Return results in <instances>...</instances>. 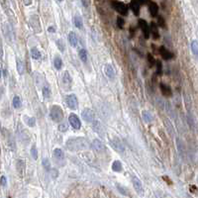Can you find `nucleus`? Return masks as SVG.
I'll list each match as a JSON object with an SVG mask.
<instances>
[{"label":"nucleus","instance_id":"1","mask_svg":"<svg viewBox=\"0 0 198 198\" xmlns=\"http://www.w3.org/2000/svg\"><path fill=\"white\" fill-rule=\"evenodd\" d=\"M66 146L71 152H79L87 149L88 142L85 138H71L66 141Z\"/></svg>","mask_w":198,"mask_h":198},{"label":"nucleus","instance_id":"19","mask_svg":"<svg viewBox=\"0 0 198 198\" xmlns=\"http://www.w3.org/2000/svg\"><path fill=\"white\" fill-rule=\"evenodd\" d=\"M92 124V127H93V130H94L95 132L97 133V134L99 135L100 137H104V132H103V129H102L101 125H100V123L98 121L94 120L93 122L91 123Z\"/></svg>","mask_w":198,"mask_h":198},{"label":"nucleus","instance_id":"38","mask_svg":"<svg viewBox=\"0 0 198 198\" xmlns=\"http://www.w3.org/2000/svg\"><path fill=\"white\" fill-rule=\"evenodd\" d=\"M116 187H117V189L119 190V192L122 193L123 195H125V196H128V195H129V192H128L129 190H128L126 187H124V186L119 184V183H116Z\"/></svg>","mask_w":198,"mask_h":198},{"label":"nucleus","instance_id":"7","mask_svg":"<svg viewBox=\"0 0 198 198\" xmlns=\"http://www.w3.org/2000/svg\"><path fill=\"white\" fill-rule=\"evenodd\" d=\"M81 116H82V119L87 123H92L93 121L95 120V116H94V112L89 108H85L82 110V113H81Z\"/></svg>","mask_w":198,"mask_h":198},{"label":"nucleus","instance_id":"13","mask_svg":"<svg viewBox=\"0 0 198 198\" xmlns=\"http://www.w3.org/2000/svg\"><path fill=\"white\" fill-rule=\"evenodd\" d=\"M158 52H160V55L162 57V59L165 60H169L173 58V53H172L169 50H167V49L164 46L160 47Z\"/></svg>","mask_w":198,"mask_h":198},{"label":"nucleus","instance_id":"16","mask_svg":"<svg viewBox=\"0 0 198 198\" xmlns=\"http://www.w3.org/2000/svg\"><path fill=\"white\" fill-rule=\"evenodd\" d=\"M176 147H177V151H178V153H179V156H180V158H185V157H186V150H185L184 144H183V142L181 141L178 137L176 138Z\"/></svg>","mask_w":198,"mask_h":198},{"label":"nucleus","instance_id":"20","mask_svg":"<svg viewBox=\"0 0 198 198\" xmlns=\"http://www.w3.org/2000/svg\"><path fill=\"white\" fill-rule=\"evenodd\" d=\"M160 91H162L164 96H171L172 91L169 85L164 84V83H160Z\"/></svg>","mask_w":198,"mask_h":198},{"label":"nucleus","instance_id":"52","mask_svg":"<svg viewBox=\"0 0 198 198\" xmlns=\"http://www.w3.org/2000/svg\"><path fill=\"white\" fill-rule=\"evenodd\" d=\"M82 1V4L84 5L85 7H87L88 6V3H87V0H81Z\"/></svg>","mask_w":198,"mask_h":198},{"label":"nucleus","instance_id":"36","mask_svg":"<svg viewBox=\"0 0 198 198\" xmlns=\"http://www.w3.org/2000/svg\"><path fill=\"white\" fill-rule=\"evenodd\" d=\"M12 104H13V107L15 109H19L21 105H22V102H21V98L19 96H14V98H13V101H12Z\"/></svg>","mask_w":198,"mask_h":198},{"label":"nucleus","instance_id":"22","mask_svg":"<svg viewBox=\"0 0 198 198\" xmlns=\"http://www.w3.org/2000/svg\"><path fill=\"white\" fill-rule=\"evenodd\" d=\"M149 11H150V14L153 16V17H156L158 13V6L157 3L155 2H151L149 4Z\"/></svg>","mask_w":198,"mask_h":198},{"label":"nucleus","instance_id":"55","mask_svg":"<svg viewBox=\"0 0 198 198\" xmlns=\"http://www.w3.org/2000/svg\"><path fill=\"white\" fill-rule=\"evenodd\" d=\"M58 1H60V2H62V0H58Z\"/></svg>","mask_w":198,"mask_h":198},{"label":"nucleus","instance_id":"44","mask_svg":"<svg viewBox=\"0 0 198 198\" xmlns=\"http://www.w3.org/2000/svg\"><path fill=\"white\" fill-rule=\"evenodd\" d=\"M157 73H158V74H160V75L162 73V64L160 62H157Z\"/></svg>","mask_w":198,"mask_h":198},{"label":"nucleus","instance_id":"37","mask_svg":"<svg viewBox=\"0 0 198 198\" xmlns=\"http://www.w3.org/2000/svg\"><path fill=\"white\" fill-rule=\"evenodd\" d=\"M78 55H79V59L82 60L83 62H87V52H86V50H84V49H81V50H79Z\"/></svg>","mask_w":198,"mask_h":198},{"label":"nucleus","instance_id":"21","mask_svg":"<svg viewBox=\"0 0 198 198\" xmlns=\"http://www.w3.org/2000/svg\"><path fill=\"white\" fill-rule=\"evenodd\" d=\"M164 106H165V110H166L167 115H169V117L172 118V119H176L175 115H174V113H175V112H174V109H173V107L171 106V102H165Z\"/></svg>","mask_w":198,"mask_h":198},{"label":"nucleus","instance_id":"14","mask_svg":"<svg viewBox=\"0 0 198 198\" xmlns=\"http://www.w3.org/2000/svg\"><path fill=\"white\" fill-rule=\"evenodd\" d=\"M62 83H64V85L66 87V90L71 89V84H73V78H71V74L69 73V71H64V74H62Z\"/></svg>","mask_w":198,"mask_h":198},{"label":"nucleus","instance_id":"45","mask_svg":"<svg viewBox=\"0 0 198 198\" xmlns=\"http://www.w3.org/2000/svg\"><path fill=\"white\" fill-rule=\"evenodd\" d=\"M0 185L3 186V187H5L7 185V178L5 175H2L1 178H0Z\"/></svg>","mask_w":198,"mask_h":198},{"label":"nucleus","instance_id":"12","mask_svg":"<svg viewBox=\"0 0 198 198\" xmlns=\"http://www.w3.org/2000/svg\"><path fill=\"white\" fill-rule=\"evenodd\" d=\"M104 71H105V74L107 77L109 79H111V80H113V79L116 77V71H115V69H114L112 64H106L105 66H104Z\"/></svg>","mask_w":198,"mask_h":198},{"label":"nucleus","instance_id":"50","mask_svg":"<svg viewBox=\"0 0 198 198\" xmlns=\"http://www.w3.org/2000/svg\"><path fill=\"white\" fill-rule=\"evenodd\" d=\"M4 94V88L3 86H0V100L2 98V95Z\"/></svg>","mask_w":198,"mask_h":198},{"label":"nucleus","instance_id":"28","mask_svg":"<svg viewBox=\"0 0 198 198\" xmlns=\"http://www.w3.org/2000/svg\"><path fill=\"white\" fill-rule=\"evenodd\" d=\"M184 104H185V108L187 109V111L190 112V110H191V108H192V99L188 94H184Z\"/></svg>","mask_w":198,"mask_h":198},{"label":"nucleus","instance_id":"27","mask_svg":"<svg viewBox=\"0 0 198 198\" xmlns=\"http://www.w3.org/2000/svg\"><path fill=\"white\" fill-rule=\"evenodd\" d=\"M30 53H31V57H32V59H33V60H40L42 58L41 52H40L38 49L36 48V47H34V48L31 49Z\"/></svg>","mask_w":198,"mask_h":198},{"label":"nucleus","instance_id":"47","mask_svg":"<svg viewBox=\"0 0 198 198\" xmlns=\"http://www.w3.org/2000/svg\"><path fill=\"white\" fill-rule=\"evenodd\" d=\"M148 60H149V62H150L151 64V66H155V64H156V60L153 59V57L152 55H151V53H149L148 55Z\"/></svg>","mask_w":198,"mask_h":198},{"label":"nucleus","instance_id":"48","mask_svg":"<svg viewBox=\"0 0 198 198\" xmlns=\"http://www.w3.org/2000/svg\"><path fill=\"white\" fill-rule=\"evenodd\" d=\"M117 24H118V26L120 27V28H123V26H124V24H125L124 19H123V18H121V17H118V19H117Z\"/></svg>","mask_w":198,"mask_h":198},{"label":"nucleus","instance_id":"26","mask_svg":"<svg viewBox=\"0 0 198 198\" xmlns=\"http://www.w3.org/2000/svg\"><path fill=\"white\" fill-rule=\"evenodd\" d=\"M16 67H17V71L20 75H23L25 73V66L23 64V62L20 59L16 60Z\"/></svg>","mask_w":198,"mask_h":198},{"label":"nucleus","instance_id":"11","mask_svg":"<svg viewBox=\"0 0 198 198\" xmlns=\"http://www.w3.org/2000/svg\"><path fill=\"white\" fill-rule=\"evenodd\" d=\"M139 26H140V28H141V30H142V32H143L145 38L148 39L151 34H150V27H149L147 21L143 20V19H140L139 20Z\"/></svg>","mask_w":198,"mask_h":198},{"label":"nucleus","instance_id":"40","mask_svg":"<svg viewBox=\"0 0 198 198\" xmlns=\"http://www.w3.org/2000/svg\"><path fill=\"white\" fill-rule=\"evenodd\" d=\"M191 52L194 53L195 57H197L198 55V46H197V41L194 40V41L191 43Z\"/></svg>","mask_w":198,"mask_h":198},{"label":"nucleus","instance_id":"53","mask_svg":"<svg viewBox=\"0 0 198 198\" xmlns=\"http://www.w3.org/2000/svg\"><path fill=\"white\" fill-rule=\"evenodd\" d=\"M24 3H25V5H30V4H31V1H30V0H24Z\"/></svg>","mask_w":198,"mask_h":198},{"label":"nucleus","instance_id":"31","mask_svg":"<svg viewBox=\"0 0 198 198\" xmlns=\"http://www.w3.org/2000/svg\"><path fill=\"white\" fill-rule=\"evenodd\" d=\"M42 92H43V95L45 98H50L51 96H52V90H51L50 88V85L46 84L45 86H43V88H42Z\"/></svg>","mask_w":198,"mask_h":198},{"label":"nucleus","instance_id":"18","mask_svg":"<svg viewBox=\"0 0 198 198\" xmlns=\"http://www.w3.org/2000/svg\"><path fill=\"white\" fill-rule=\"evenodd\" d=\"M164 125H165V127H166L167 133L169 134V136H171V138H174V136H175V130H174L173 125L171 124V122L169 120V119H164Z\"/></svg>","mask_w":198,"mask_h":198},{"label":"nucleus","instance_id":"54","mask_svg":"<svg viewBox=\"0 0 198 198\" xmlns=\"http://www.w3.org/2000/svg\"><path fill=\"white\" fill-rule=\"evenodd\" d=\"M1 77H2V69H0V79H1Z\"/></svg>","mask_w":198,"mask_h":198},{"label":"nucleus","instance_id":"41","mask_svg":"<svg viewBox=\"0 0 198 198\" xmlns=\"http://www.w3.org/2000/svg\"><path fill=\"white\" fill-rule=\"evenodd\" d=\"M55 44H57L58 48H59V50L60 52H64V50H66V45H64V43L62 42V40H58L57 42H55Z\"/></svg>","mask_w":198,"mask_h":198},{"label":"nucleus","instance_id":"17","mask_svg":"<svg viewBox=\"0 0 198 198\" xmlns=\"http://www.w3.org/2000/svg\"><path fill=\"white\" fill-rule=\"evenodd\" d=\"M186 121H187V124L189 126L190 129H192L193 131H196V128H197L196 121H195V118L193 117V115L190 112H188L187 115H186Z\"/></svg>","mask_w":198,"mask_h":198},{"label":"nucleus","instance_id":"25","mask_svg":"<svg viewBox=\"0 0 198 198\" xmlns=\"http://www.w3.org/2000/svg\"><path fill=\"white\" fill-rule=\"evenodd\" d=\"M150 27V34H152L153 38V39H158L160 38V34H158V26L155 24V23H152L151 24Z\"/></svg>","mask_w":198,"mask_h":198},{"label":"nucleus","instance_id":"43","mask_svg":"<svg viewBox=\"0 0 198 198\" xmlns=\"http://www.w3.org/2000/svg\"><path fill=\"white\" fill-rule=\"evenodd\" d=\"M158 26H160L162 28H164V25H165V22H164V19L162 17V16H158Z\"/></svg>","mask_w":198,"mask_h":198},{"label":"nucleus","instance_id":"49","mask_svg":"<svg viewBox=\"0 0 198 198\" xmlns=\"http://www.w3.org/2000/svg\"><path fill=\"white\" fill-rule=\"evenodd\" d=\"M50 171L53 173V177H58V175H59V172H58L57 169H50Z\"/></svg>","mask_w":198,"mask_h":198},{"label":"nucleus","instance_id":"10","mask_svg":"<svg viewBox=\"0 0 198 198\" xmlns=\"http://www.w3.org/2000/svg\"><path fill=\"white\" fill-rule=\"evenodd\" d=\"M92 148H93V150L95 151V152H97V153H104L105 152V146H104V144L102 143L101 141H100L99 139H95V140H93V142H92Z\"/></svg>","mask_w":198,"mask_h":198},{"label":"nucleus","instance_id":"9","mask_svg":"<svg viewBox=\"0 0 198 198\" xmlns=\"http://www.w3.org/2000/svg\"><path fill=\"white\" fill-rule=\"evenodd\" d=\"M2 31H3L4 37H5V39L8 41V43L9 42L12 43L13 42V32H12V30H11V28L9 26L8 23H4L3 26H2Z\"/></svg>","mask_w":198,"mask_h":198},{"label":"nucleus","instance_id":"2","mask_svg":"<svg viewBox=\"0 0 198 198\" xmlns=\"http://www.w3.org/2000/svg\"><path fill=\"white\" fill-rule=\"evenodd\" d=\"M50 116L55 122H62L64 120V111H62V107L59 105H53L50 110Z\"/></svg>","mask_w":198,"mask_h":198},{"label":"nucleus","instance_id":"15","mask_svg":"<svg viewBox=\"0 0 198 198\" xmlns=\"http://www.w3.org/2000/svg\"><path fill=\"white\" fill-rule=\"evenodd\" d=\"M132 183L134 185V188L136 189V191L139 193V194H142L144 191L143 189V184H142V181L137 177L136 175H132Z\"/></svg>","mask_w":198,"mask_h":198},{"label":"nucleus","instance_id":"35","mask_svg":"<svg viewBox=\"0 0 198 198\" xmlns=\"http://www.w3.org/2000/svg\"><path fill=\"white\" fill-rule=\"evenodd\" d=\"M7 143H8V146L10 147L11 149H15V141H14V139L12 138V135H11L10 132H7Z\"/></svg>","mask_w":198,"mask_h":198},{"label":"nucleus","instance_id":"4","mask_svg":"<svg viewBox=\"0 0 198 198\" xmlns=\"http://www.w3.org/2000/svg\"><path fill=\"white\" fill-rule=\"evenodd\" d=\"M109 144H110V146L112 147V148L117 153H123L125 152V147H124V145H123L122 142L120 141V139L117 138V137H114V138L110 139V141H109Z\"/></svg>","mask_w":198,"mask_h":198},{"label":"nucleus","instance_id":"42","mask_svg":"<svg viewBox=\"0 0 198 198\" xmlns=\"http://www.w3.org/2000/svg\"><path fill=\"white\" fill-rule=\"evenodd\" d=\"M43 166L45 167V169H46L47 171H50V169H51V164H50V162H49L48 158H44V160H43Z\"/></svg>","mask_w":198,"mask_h":198},{"label":"nucleus","instance_id":"29","mask_svg":"<svg viewBox=\"0 0 198 198\" xmlns=\"http://www.w3.org/2000/svg\"><path fill=\"white\" fill-rule=\"evenodd\" d=\"M23 120L25 121V123L29 126V127H34L35 125H36V119L34 117H30V116H23Z\"/></svg>","mask_w":198,"mask_h":198},{"label":"nucleus","instance_id":"34","mask_svg":"<svg viewBox=\"0 0 198 198\" xmlns=\"http://www.w3.org/2000/svg\"><path fill=\"white\" fill-rule=\"evenodd\" d=\"M142 116H143V119L146 123H151L153 119L152 114L149 112V111H143V112H142Z\"/></svg>","mask_w":198,"mask_h":198},{"label":"nucleus","instance_id":"23","mask_svg":"<svg viewBox=\"0 0 198 198\" xmlns=\"http://www.w3.org/2000/svg\"><path fill=\"white\" fill-rule=\"evenodd\" d=\"M140 6H141V4H140V2L138 0H133L131 2V4H130V8L132 9V11L134 12V14H136V15H139V13H140Z\"/></svg>","mask_w":198,"mask_h":198},{"label":"nucleus","instance_id":"8","mask_svg":"<svg viewBox=\"0 0 198 198\" xmlns=\"http://www.w3.org/2000/svg\"><path fill=\"white\" fill-rule=\"evenodd\" d=\"M69 124H71V126L73 128V129H75V130H79V129H80V128H81V123H80V120H79L78 116L76 115V114L71 113V115L69 116Z\"/></svg>","mask_w":198,"mask_h":198},{"label":"nucleus","instance_id":"30","mask_svg":"<svg viewBox=\"0 0 198 198\" xmlns=\"http://www.w3.org/2000/svg\"><path fill=\"white\" fill-rule=\"evenodd\" d=\"M112 169L116 172H121L123 171V165L120 160H114L112 164Z\"/></svg>","mask_w":198,"mask_h":198},{"label":"nucleus","instance_id":"24","mask_svg":"<svg viewBox=\"0 0 198 198\" xmlns=\"http://www.w3.org/2000/svg\"><path fill=\"white\" fill-rule=\"evenodd\" d=\"M69 44H71V47H73V48H75L76 46H77V37H76V34L74 33V32H69Z\"/></svg>","mask_w":198,"mask_h":198},{"label":"nucleus","instance_id":"6","mask_svg":"<svg viewBox=\"0 0 198 198\" xmlns=\"http://www.w3.org/2000/svg\"><path fill=\"white\" fill-rule=\"evenodd\" d=\"M66 105L69 109L71 110H76L78 107V101L77 98L74 94H69L66 96Z\"/></svg>","mask_w":198,"mask_h":198},{"label":"nucleus","instance_id":"5","mask_svg":"<svg viewBox=\"0 0 198 198\" xmlns=\"http://www.w3.org/2000/svg\"><path fill=\"white\" fill-rule=\"evenodd\" d=\"M112 5H113V8L115 9V10L117 11L120 15L126 16L128 14V6L126 5L125 3H123V2L113 1Z\"/></svg>","mask_w":198,"mask_h":198},{"label":"nucleus","instance_id":"3","mask_svg":"<svg viewBox=\"0 0 198 198\" xmlns=\"http://www.w3.org/2000/svg\"><path fill=\"white\" fill-rule=\"evenodd\" d=\"M53 158L55 160V164H58L59 166H62L66 162V157L64 153L60 149H55L53 152Z\"/></svg>","mask_w":198,"mask_h":198},{"label":"nucleus","instance_id":"33","mask_svg":"<svg viewBox=\"0 0 198 198\" xmlns=\"http://www.w3.org/2000/svg\"><path fill=\"white\" fill-rule=\"evenodd\" d=\"M73 22H74V25H75L76 28H78V29H82L83 28V21L80 16H78V15L74 16Z\"/></svg>","mask_w":198,"mask_h":198},{"label":"nucleus","instance_id":"46","mask_svg":"<svg viewBox=\"0 0 198 198\" xmlns=\"http://www.w3.org/2000/svg\"><path fill=\"white\" fill-rule=\"evenodd\" d=\"M59 131L62 132V133L66 132V131H67V125H66V124H64V123L60 124V125L59 126Z\"/></svg>","mask_w":198,"mask_h":198},{"label":"nucleus","instance_id":"39","mask_svg":"<svg viewBox=\"0 0 198 198\" xmlns=\"http://www.w3.org/2000/svg\"><path fill=\"white\" fill-rule=\"evenodd\" d=\"M31 156L33 158V160H38V150H37V147L35 144L31 147Z\"/></svg>","mask_w":198,"mask_h":198},{"label":"nucleus","instance_id":"51","mask_svg":"<svg viewBox=\"0 0 198 198\" xmlns=\"http://www.w3.org/2000/svg\"><path fill=\"white\" fill-rule=\"evenodd\" d=\"M48 31H49V32H51V33H55V29L53 27H49V28H48Z\"/></svg>","mask_w":198,"mask_h":198},{"label":"nucleus","instance_id":"32","mask_svg":"<svg viewBox=\"0 0 198 198\" xmlns=\"http://www.w3.org/2000/svg\"><path fill=\"white\" fill-rule=\"evenodd\" d=\"M53 66H55V69L60 71L62 67V60L60 58V55H55V58L53 59Z\"/></svg>","mask_w":198,"mask_h":198}]
</instances>
